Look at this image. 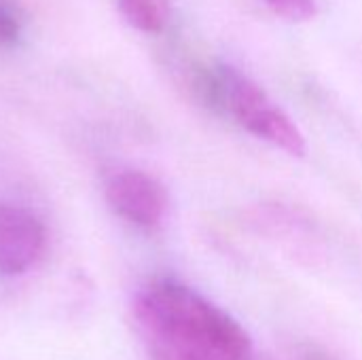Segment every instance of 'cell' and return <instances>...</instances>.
Returning a JSON list of instances; mask_svg holds the SVG:
<instances>
[{
    "mask_svg": "<svg viewBox=\"0 0 362 360\" xmlns=\"http://www.w3.org/2000/svg\"><path fill=\"white\" fill-rule=\"evenodd\" d=\"M108 206L127 223L140 229L159 227L170 208L165 187L151 174L140 170H123L106 182Z\"/></svg>",
    "mask_w": 362,
    "mask_h": 360,
    "instance_id": "3957f363",
    "label": "cell"
},
{
    "mask_svg": "<svg viewBox=\"0 0 362 360\" xmlns=\"http://www.w3.org/2000/svg\"><path fill=\"white\" fill-rule=\"evenodd\" d=\"M197 91L208 106L229 115L252 136L293 157H303L308 153L305 136L297 123L238 68L229 64L206 68L197 76Z\"/></svg>",
    "mask_w": 362,
    "mask_h": 360,
    "instance_id": "7a4b0ae2",
    "label": "cell"
},
{
    "mask_svg": "<svg viewBox=\"0 0 362 360\" xmlns=\"http://www.w3.org/2000/svg\"><path fill=\"white\" fill-rule=\"evenodd\" d=\"M21 23L17 13L6 0H0V49L13 47L19 40Z\"/></svg>",
    "mask_w": 362,
    "mask_h": 360,
    "instance_id": "52a82bcc",
    "label": "cell"
},
{
    "mask_svg": "<svg viewBox=\"0 0 362 360\" xmlns=\"http://www.w3.org/2000/svg\"><path fill=\"white\" fill-rule=\"evenodd\" d=\"M274 13L288 21H310L318 15L316 0H263Z\"/></svg>",
    "mask_w": 362,
    "mask_h": 360,
    "instance_id": "8992f818",
    "label": "cell"
},
{
    "mask_svg": "<svg viewBox=\"0 0 362 360\" xmlns=\"http://www.w3.org/2000/svg\"><path fill=\"white\" fill-rule=\"evenodd\" d=\"M134 320L153 360H252L244 327L176 280L146 284L134 299Z\"/></svg>",
    "mask_w": 362,
    "mask_h": 360,
    "instance_id": "6da1fadb",
    "label": "cell"
},
{
    "mask_svg": "<svg viewBox=\"0 0 362 360\" xmlns=\"http://www.w3.org/2000/svg\"><path fill=\"white\" fill-rule=\"evenodd\" d=\"M123 19L146 34H159L170 21L172 0H119Z\"/></svg>",
    "mask_w": 362,
    "mask_h": 360,
    "instance_id": "5b68a950",
    "label": "cell"
},
{
    "mask_svg": "<svg viewBox=\"0 0 362 360\" xmlns=\"http://www.w3.org/2000/svg\"><path fill=\"white\" fill-rule=\"evenodd\" d=\"M308 360H329V359H325V356H320V354H310Z\"/></svg>",
    "mask_w": 362,
    "mask_h": 360,
    "instance_id": "ba28073f",
    "label": "cell"
},
{
    "mask_svg": "<svg viewBox=\"0 0 362 360\" xmlns=\"http://www.w3.org/2000/svg\"><path fill=\"white\" fill-rule=\"evenodd\" d=\"M47 250V229L28 208L0 202V276H21Z\"/></svg>",
    "mask_w": 362,
    "mask_h": 360,
    "instance_id": "277c9868",
    "label": "cell"
}]
</instances>
